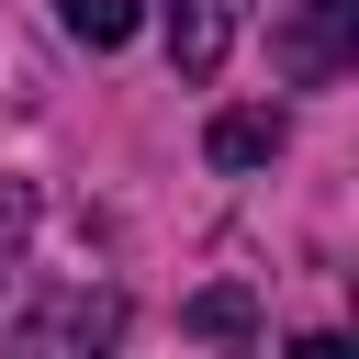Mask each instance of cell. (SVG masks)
<instances>
[{
    "instance_id": "1",
    "label": "cell",
    "mask_w": 359,
    "mask_h": 359,
    "mask_svg": "<svg viewBox=\"0 0 359 359\" xmlns=\"http://www.w3.org/2000/svg\"><path fill=\"white\" fill-rule=\"evenodd\" d=\"M348 45H359V0H292V22H280V79H292V90H325V79L348 67Z\"/></svg>"
},
{
    "instance_id": "2",
    "label": "cell",
    "mask_w": 359,
    "mask_h": 359,
    "mask_svg": "<svg viewBox=\"0 0 359 359\" xmlns=\"http://www.w3.org/2000/svg\"><path fill=\"white\" fill-rule=\"evenodd\" d=\"M236 22H247V0H168V56H180V79H213L224 45H236Z\"/></svg>"
},
{
    "instance_id": "3",
    "label": "cell",
    "mask_w": 359,
    "mask_h": 359,
    "mask_svg": "<svg viewBox=\"0 0 359 359\" xmlns=\"http://www.w3.org/2000/svg\"><path fill=\"white\" fill-rule=\"evenodd\" d=\"M280 135H292L280 112H213L202 157H213V168H269V157H280Z\"/></svg>"
},
{
    "instance_id": "4",
    "label": "cell",
    "mask_w": 359,
    "mask_h": 359,
    "mask_svg": "<svg viewBox=\"0 0 359 359\" xmlns=\"http://www.w3.org/2000/svg\"><path fill=\"white\" fill-rule=\"evenodd\" d=\"M112 325H123V303H112V292H56L22 337H34V348H79V337H112Z\"/></svg>"
},
{
    "instance_id": "5",
    "label": "cell",
    "mask_w": 359,
    "mask_h": 359,
    "mask_svg": "<svg viewBox=\"0 0 359 359\" xmlns=\"http://www.w3.org/2000/svg\"><path fill=\"white\" fill-rule=\"evenodd\" d=\"M56 22H67L79 45H135V22H146V0H56Z\"/></svg>"
},
{
    "instance_id": "6",
    "label": "cell",
    "mask_w": 359,
    "mask_h": 359,
    "mask_svg": "<svg viewBox=\"0 0 359 359\" xmlns=\"http://www.w3.org/2000/svg\"><path fill=\"white\" fill-rule=\"evenodd\" d=\"M247 325H258V303H247V292H236V280H224V292H202V303H191V337H247Z\"/></svg>"
},
{
    "instance_id": "7",
    "label": "cell",
    "mask_w": 359,
    "mask_h": 359,
    "mask_svg": "<svg viewBox=\"0 0 359 359\" xmlns=\"http://www.w3.org/2000/svg\"><path fill=\"white\" fill-rule=\"evenodd\" d=\"M22 236H34V191H22V180H0V292H11V258H22Z\"/></svg>"
}]
</instances>
